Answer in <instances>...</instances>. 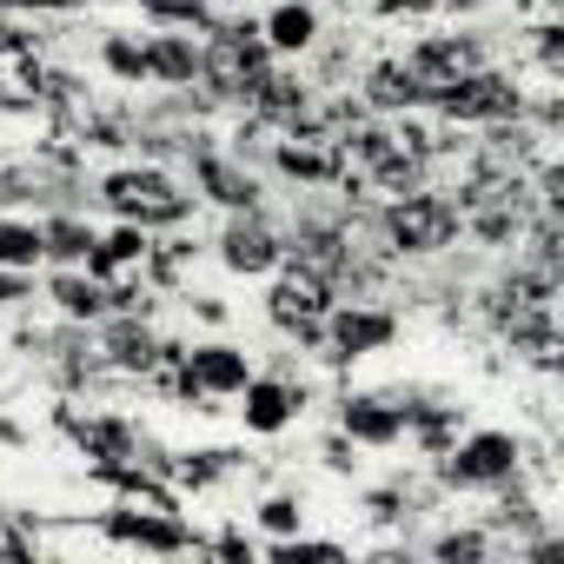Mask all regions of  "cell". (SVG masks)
Masks as SVG:
<instances>
[{"mask_svg":"<svg viewBox=\"0 0 564 564\" xmlns=\"http://www.w3.org/2000/svg\"><path fill=\"white\" fill-rule=\"evenodd\" d=\"M379 232H386V246H392L399 259H432V252H452V246H458L465 213H458L452 193L419 186V193H399V199L379 213Z\"/></svg>","mask_w":564,"mask_h":564,"instance_id":"6da1fadb","label":"cell"},{"mask_svg":"<svg viewBox=\"0 0 564 564\" xmlns=\"http://www.w3.org/2000/svg\"><path fill=\"white\" fill-rule=\"evenodd\" d=\"M432 471L445 491H491L511 471H524V438L518 432H465L432 458Z\"/></svg>","mask_w":564,"mask_h":564,"instance_id":"7a4b0ae2","label":"cell"},{"mask_svg":"<svg viewBox=\"0 0 564 564\" xmlns=\"http://www.w3.org/2000/svg\"><path fill=\"white\" fill-rule=\"evenodd\" d=\"M326 313H333V286H326V279L313 265H300V259H279V279L265 293V319L313 352V346H326Z\"/></svg>","mask_w":564,"mask_h":564,"instance_id":"3957f363","label":"cell"},{"mask_svg":"<svg viewBox=\"0 0 564 564\" xmlns=\"http://www.w3.org/2000/svg\"><path fill=\"white\" fill-rule=\"evenodd\" d=\"M100 199L133 226H180L193 213V193H180V180L166 166H113L100 180Z\"/></svg>","mask_w":564,"mask_h":564,"instance_id":"277c9868","label":"cell"},{"mask_svg":"<svg viewBox=\"0 0 564 564\" xmlns=\"http://www.w3.org/2000/svg\"><path fill=\"white\" fill-rule=\"evenodd\" d=\"M432 107H438L452 127H491V120H518V113H524V87H518L505 67H471V74L452 80Z\"/></svg>","mask_w":564,"mask_h":564,"instance_id":"5b68a950","label":"cell"},{"mask_svg":"<svg viewBox=\"0 0 564 564\" xmlns=\"http://www.w3.org/2000/svg\"><path fill=\"white\" fill-rule=\"evenodd\" d=\"M246 379H252V359H246V346H226V339L186 346V359H180V399L199 412H213V399H239Z\"/></svg>","mask_w":564,"mask_h":564,"instance_id":"8992f818","label":"cell"},{"mask_svg":"<svg viewBox=\"0 0 564 564\" xmlns=\"http://www.w3.org/2000/svg\"><path fill=\"white\" fill-rule=\"evenodd\" d=\"M279 259H286V239H279V226L252 206V213H232L219 226V265L239 272V279H259V272H279Z\"/></svg>","mask_w":564,"mask_h":564,"instance_id":"52a82bcc","label":"cell"},{"mask_svg":"<svg viewBox=\"0 0 564 564\" xmlns=\"http://www.w3.org/2000/svg\"><path fill=\"white\" fill-rule=\"evenodd\" d=\"M399 339V313L392 306H366V300H333V313H326V346H333V359H372V352H386Z\"/></svg>","mask_w":564,"mask_h":564,"instance_id":"ba28073f","label":"cell"},{"mask_svg":"<svg viewBox=\"0 0 564 564\" xmlns=\"http://www.w3.org/2000/svg\"><path fill=\"white\" fill-rule=\"evenodd\" d=\"M405 67L419 74L425 107H432L452 80H465L471 67H485V41H478V34H425V41L412 47V61H405Z\"/></svg>","mask_w":564,"mask_h":564,"instance_id":"9c48e42d","label":"cell"},{"mask_svg":"<svg viewBox=\"0 0 564 564\" xmlns=\"http://www.w3.org/2000/svg\"><path fill=\"white\" fill-rule=\"evenodd\" d=\"M239 399H246V405H239L246 432L272 438V432H286V425H293V419L306 412V399H313V392H306V386H300L293 372H286V379H259V372H252V379L239 386Z\"/></svg>","mask_w":564,"mask_h":564,"instance_id":"30bf717a","label":"cell"},{"mask_svg":"<svg viewBox=\"0 0 564 564\" xmlns=\"http://www.w3.org/2000/svg\"><path fill=\"white\" fill-rule=\"evenodd\" d=\"M339 432L352 445H372V452H392L405 438V405L392 392H346L339 399Z\"/></svg>","mask_w":564,"mask_h":564,"instance_id":"8fae6325","label":"cell"},{"mask_svg":"<svg viewBox=\"0 0 564 564\" xmlns=\"http://www.w3.org/2000/svg\"><path fill=\"white\" fill-rule=\"evenodd\" d=\"M107 531H113L120 544H133V551H160V557L193 551V531H186L173 511H160V505H120V511H107Z\"/></svg>","mask_w":564,"mask_h":564,"instance_id":"7c38bea8","label":"cell"},{"mask_svg":"<svg viewBox=\"0 0 564 564\" xmlns=\"http://www.w3.org/2000/svg\"><path fill=\"white\" fill-rule=\"evenodd\" d=\"M272 166L300 180V186H346V160H339V140H319V133H286L272 140Z\"/></svg>","mask_w":564,"mask_h":564,"instance_id":"4fadbf2b","label":"cell"},{"mask_svg":"<svg viewBox=\"0 0 564 564\" xmlns=\"http://www.w3.org/2000/svg\"><path fill=\"white\" fill-rule=\"evenodd\" d=\"M193 180H199V193L213 199V206H226V213H252L259 206V173L246 166V160H232V153H193Z\"/></svg>","mask_w":564,"mask_h":564,"instance_id":"5bb4252c","label":"cell"},{"mask_svg":"<svg viewBox=\"0 0 564 564\" xmlns=\"http://www.w3.org/2000/svg\"><path fill=\"white\" fill-rule=\"evenodd\" d=\"M153 359H160V333L147 326V313H107L100 366H113V372H127V379H147Z\"/></svg>","mask_w":564,"mask_h":564,"instance_id":"9a60e30c","label":"cell"},{"mask_svg":"<svg viewBox=\"0 0 564 564\" xmlns=\"http://www.w3.org/2000/svg\"><path fill=\"white\" fill-rule=\"evenodd\" d=\"M246 107H252V120H265V127H300V120L313 113V87H306L300 74L265 67V74H259V87L246 94Z\"/></svg>","mask_w":564,"mask_h":564,"instance_id":"2e32d148","label":"cell"},{"mask_svg":"<svg viewBox=\"0 0 564 564\" xmlns=\"http://www.w3.org/2000/svg\"><path fill=\"white\" fill-rule=\"evenodd\" d=\"M147 80L193 94V80H199V41L180 34V28H153L147 34Z\"/></svg>","mask_w":564,"mask_h":564,"instance_id":"e0dca14e","label":"cell"},{"mask_svg":"<svg viewBox=\"0 0 564 564\" xmlns=\"http://www.w3.org/2000/svg\"><path fill=\"white\" fill-rule=\"evenodd\" d=\"M359 100H366V113H412V107H425V87L405 61H372Z\"/></svg>","mask_w":564,"mask_h":564,"instance_id":"ac0fdd59","label":"cell"},{"mask_svg":"<svg viewBox=\"0 0 564 564\" xmlns=\"http://www.w3.org/2000/svg\"><path fill=\"white\" fill-rule=\"evenodd\" d=\"M259 41L272 54H313L319 47V8L313 0H279V8L259 21Z\"/></svg>","mask_w":564,"mask_h":564,"instance_id":"d6986e66","label":"cell"},{"mask_svg":"<svg viewBox=\"0 0 564 564\" xmlns=\"http://www.w3.org/2000/svg\"><path fill=\"white\" fill-rule=\"evenodd\" d=\"M47 300L61 306V319L87 326V319H107V279H94L87 265H61L47 279Z\"/></svg>","mask_w":564,"mask_h":564,"instance_id":"ffe728a7","label":"cell"},{"mask_svg":"<svg viewBox=\"0 0 564 564\" xmlns=\"http://www.w3.org/2000/svg\"><path fill=\"white\" fill-rule=\"evenodd\" d=\"M399 405H405V438H412L425 458H438V452L465 432V412L445 405V399H399Z\"/></svg>","mask_w":564,"mask_h":564,"instance_id":"44dd1931","label":"cell"},{"mask_svg":"<svg viewBox=\"0 0 564 564\" xmlns=\"http://www.w3.org/2000/svg\"><path fill=\"white\" fill-rule=\"evenodd\" d=\"M74 438H80V452L100 458V465H127V458H140V432H133L127 419H74Z\"/></svg>","mask_w":564,"mask_h":564,"instance_id":"7402d4cb","label":"cell"},{"mask_svg":"<svg viewBox=\"0 0 564 564\" xmlns=\"http://www.w3.org/2000/svg\"><path fill=\"white\" fill-rule=\"evenodd\" d=\"M94 239H100V232H94L80 213H54V219H41V246H47L54 265H87Z\"/></svg>","mask_w":564,"mask_h":564,"instance_id":"603a6c76","label":"cell"},{"mask_svg":"<svg viewBox=\"0 0 564 564\" xmlns=\"http://www.w3.org/2000/svg\"><path fill=\"white\" fill-rule=\"evenodd\" d=\"M41 259H47L41 226H34V219H14V213H0V265H8V272H34Z\"/></svg>","mask_w":564,"mask_h":564,"instance_id":"cb8c5ba5","label":"cell"},{"mask_svg":"<svg viewBox=\"0 0 564 564\" xmlns=\"http://www.w3.org/2000/svg\"><path fill=\"white\" fill-rule=\"evenodd\" d=\"M100 67H107L120 87H140V80H147V41H140V34H100Z\"/></svg>","mask_w":564,"mask_h":564,"instance_id":"d4e9b609","label":"cell"},{"mask_svg":"<svg viewBox=\"0 0 564 564\" xmlns=\"http://www.w3.org/2000/svg\"><path fill=\"white\" fill-rule=\"evenodd\" d=\"M140 14L153 21V28H180V34H206L213 28V0H140Z\"/></svg>","mask_w":564,"mask_h":564,"instance_id":"484cf974","label":"cell"},{"mask_svg":"<svg viewBox=\"0 0 564 564\" xmlns=\"http://www.w3.org/2000/svg\"><path fill=\"white\" fill-rule=\"evenodd\" d=\"M252 518H259L265 538H293V531H306V498H300V491H272Z\"/></svg>","mask_w":564,"mask_h":564,"instance_id":"4316f807","label":"cell"},{"mask_svg":"<svg viewBox=\"0 0 564 564\" xmlns=\"http://www.w3.org/2000/svg\"><path fill=\"white\" fill-rule=\"evenodd\" d=\"M485 551H491V531H485V524H465V531L452 524V531L432 538V557H438V564H478Z\"/></svg>","mask_w":564,"mask_h":564,"instance_id":"83f0119b","label":"cell"},{"mask_svg":"<svg viewBox=\"0 0 564 564\" xmlns=\"http://www.w3.org/2000/svg\"><path fill=\"white\" fill-rule=\"evenodd\" d=\"M232 465H239L232 452H186V458H180V485H186V491H213Z\"/></svg>","mask_w":564,"mask_h":564,"instance_id":"f1b7e54d","label":"cell"},{"mask_svg":"<svg viewBox=\"0 0 564 564\" xmlns=\"http://www.w3.org/2000/svg\"><path fill=\"white\" fill-rule=\"evenodd\" d=\"M531 54H538L544 74H557V61H564V34H557L551 21H538V28H531Z\"/></svg>","mask_w":564,"mask_h":564,"instance_id":"f546056e","label":"cell"},{"mask_svg":"<svg viewBox=\"0 0 564 564\" xmlns=\"http://www.w3.org/2000/svg\"><path fill=\"white\" fill-rule=\"evenodd\" d=\"M366 511H372L379 524H399V518H405V485H379V491H366Z\"/></svg>","mask_w":564,"mask_h":564,"instance_id":"4dcf8cb0","label":"cell"},{"mask_svg":"<svg viewBox=\"0 0 564 564\" xmlns=\"http://www.w3.org/2000/svg\"><path fill=\"white\" fill-rule=\"evenodd\" d=\"M319 458H326V465H333V471H352V465H359V445H352V438H346V432H333V438H326V445H319Z\"/></svg>","mask_w":564,"mask_h":564,"instance_id":"1f68e13d","label":"cell"},{"mask_svg":"<svg viewBox=\"0 0 564 564\" xmlns=\"http://www.w3.org/2000/svg\"><path fill=\"white\" fill-rule=\"evenodd\" d=\"M21 300H34L28 272H8V265H0V313H8V306H21Z\"/></svg>","mask_w":564,"mask_h":564,"instance_id":"d6a6232c","label":"cell"},{"mask_svg":"<svg viewBox=\"0 0 564 564\" xmlns=\"http://www.w3.org/2000/svg\"><path fill=\"white\" fill-rule=\"evenodd\" d=\"M432 8H438V0H379V21H405V14L419 21V14H432Z\"/></svg>","mask_w":564,"mask_h":564,"instance_id":"836d02e7","label":"cell"},{"mask_svg":"<svg viewBox=\"0 0 564 564\" xmlns=\"http://www.w3.org/2000/svg\"><path fill=\"white\" fill-rule=\"evenodd\" d=\"M471 8H491V0H452V14H471Z\"/></svg>","mask_w":564,"mask_h":564,"instance_id":"e575fe53","label":"cell"},{"mask_svg":"<svg viewBox=\"0 0 564 564\" xmlns=\"http://www.w3.org/2000/svg\"><path fill=\"white\" fill-rule=\"evenodd\" d=\"M54 8H61V0H54Z\"/></svg>","mask_w":564,"mask_h":564,"instance_id":"d590c367","label":"cell"}]
</instances>
